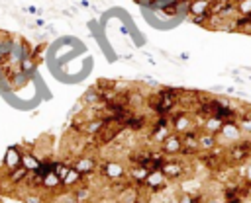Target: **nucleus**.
Here are the masks:
<instances>
[{"instance_id": "nucleus-1", "label": "nucleus", "mask_w": 251, "mask_h": 203, "mask_svg": "<svg viewBox=\"0 0 251 203\" xmlns=\"http://www.w3.org/2000/svg\"><path fill=\"white\" fill-rule=\"evenodd\" d=\"M249 158H251V139L249 137H243L224 148V162L229 166L249 162Z\"/></svg>"}, {"instance_id": "nucleus-2", "label": "nucleus", "mask_w": 251, "mask_h": 203, "mask_svg": "<svg viewBox=\"0 0 251 203\" xmlns=\"http://www.w3.org/2000/svg\"><path fill=\"white\" fill-rule=\"evenodd\" d=\"M169 119H171V129H173V133L182 135V133H186V131L198 129L196 117H194V113L188 111V109H182V107H180V109L173 111V113L169 115Z\"/></svg>"}, {"instance_id": "nucleus-3", "label": "nucleus", "mask_w": 251, "mask_h": 203, "mask_svg": "<svg viewBox=\"0 0 251 203\" xmlns=\"http://www.w3.org/2000/svg\"><path fill=\"white\" fill-rule=\"evenodd\" d=\"M102 174L110 182H122L127 176V166H124L120 160H104L102 162Z\"/></svg>"}, {"instance_id": "nucleus-4", "label": "nucleus", "mask_w": 251, "mask_h": 203, "mask_svg": "<svg viewBox=\"0 0 251 203\" xmlns=\"http://www.w3.org/2000/svg\"><path fill=\"white\" fill-rule=\"evenodd\" d=\"M161 172L163 176L167 178V182H173V180H180L184 176V162L176 156L173 158H165V162L161 164Z\"/></svg>"}, {"instance_id": "nucleus-5", "label": "nucleus", "mask_w": 251, "mask_h": 203, "mask_svg": "<svg viewBox=\"0 0 251 203\" xmlns=\"http://www.w3.org/2000/svg\"><path fill=\"white\" fill-rule=\"evenodd\" d=\"M239 139H243V133H241L237 121H227V123L222 125V129H220V133H218V142H220V146H222V142H226V146H227V144H231V142H235V141H239Z\"/></svg>"}, {"instance_id": "nucleus-6", "label": "nucleus", "mask_w": 251, "mask_h": 203, "mask_svg": "<svg viewBox=\"0 0 251 203\" xmlns=\"http://www.w3.org/2000/svg\"><path fill=\"white\" fill-rule=\"evenodd\" d=\"M159 150H161L167 158L180 156V152H182V141H180V135H178V133H171V135L159 144Z\"/></svg>"}, {"instance_id": "nucleus-7", "label": "nucleus", "mask_w": 251, "mask_h": 203, "mask_svg": "<svg viewBox=\"0 0 251 203\" xmlns=\"http://www.w3.org/2000/svg\"><path fill=\"white\" fill-rule=\"evenodd\" d=\"M180 141H182V152L180 156H196L200 152V146H198V129H192V131H186L180 135Z\"/></svg>"}, {"instance_id": "nucleus-8", "label": "nucleus", "mask_w": 251, "mask_h": 203, "mask_svg": "<svg viewBox=\"0 0 251 203\" xmlns=\"http://www.w3.org/2000/svg\"><path fill=\"white\" fill-rule=\"evenodd\" d=\"M73 168H75L76 172H80L82 176H88V174H92V172L98 168V158L88 156V154L78 156V158L73 160Z\"/></svg>"}, {"instance_id": "nucleus-9", "label": "nucleus", "mask_w": 251, "mask_h": 203, "mask_svg": "<svg viewBox=\"0 0 251 203\" xmlns=\"http://www.w3.org/2000/svg\"><path fill=\"white\" fill-rule=\"evenodd\" d=\"M198 146H200V152H212L214 148L220 146V142H218V135H214V133H206V131L198 129Z\"/></svg>"}, {"instance_id": "nucleus-10", "label": "nucleus", "mask_w": 251, "mask_h": 203, "mask_svg": "<svg viewBox=\"0 0 251 203\" xmlns=\"http://www.w3.org/2000/svg\"><path fill=\"white\" fill-rule=\"evenodd\" d=\"M143 185H145L147 189H151L153 193H159V191L167 185V178L163 176V172H161V170H151Z\"/></svg>"}, {"instance_id": "nucleus-11", "label": "nucleus", "mask_w": 251, "mask_h": 203, "mask_svg": "<svg viewBox=\"0 0 251 203\" xmlns=\"http://www.w3.org/2000/svg\"><path fill=\"white\" fill-rule=\"evenodd\" d=\"M22 148L20 146H10L4 154V168L6 170H16L22 166Z\"/></svg>"}, {"instance_id": "nucleus-12", "label": "nucleus", "mask_w": 251, "mask_h": 203, "mask_svg": "<svg viewBox=\"0 0 251 203\" xmlns=\"http://www.w3.org/2000/svg\"><path fill=\"white\" fill-rule=\"evenodd\" d=\"M151 170H147L143 164H129L127 166V178L135 183V185H143L147 176H149Z\"/></svg>"}, {"instance_id": "nucleus-13", "label": "nucleus", "mask_w": 251, "mask_h": 203, "mask_svg": "<svg viewBox=\"0 0 251 203\" xmlns=\"http://www.w3.org/2000/svg\"><path fill=\"white\" fill-rule=\"evenodd\" d=\"M212 4H214V0H190L186 8H188L190 16H200V14H208Z\"/></svg>"}, {"instance_id": "nucleus-14", "label": "nucleus", "mask_w": 251, "mask_h": 203, "mask_svg": "<svg viewBox=\"0 0 251 203\" xmlns=\"http://www.w3.org/2000/svg\"><path fill=\"white\" fill-rule=\"evenodd\" d=\"M222 125H224V121H222L220 117H216V115H208V117L202 121L200 129L206 131V133H214V135H218L220 129H222Z\"/></svg>"}, {"instance_id": "nucleus-15", "label": "nucleus", "mask_w": 251, "mask_h": 203, "mask_svg": "<svg viewBox=\"0 0 251 203\" xmlns=\"http://www.w3.org/2000/svg\"><path fill=\"white\" fill-rule=\"evenodd\" d=\"M27 170L25 168H16V170H8V174H6V180H8V183L10 185H20V183H24L25 180H27Z\"/></svg>"}, {"instance_id": "nucleus-16", "label": "nucleus", "mask_w": 251, "mask_h": 203, "mask_svg": "<svg viewBox=\"0 0 251 203\" xmlns=\"http://www.w3.org/2000/svg\"><path fill=\"white\" fill-rule=\"evenodd\" d=\"M80 183H82V174L76 172V170L71 166V170L67 172V176L61 180V185L67 187V189H71V187H76V185H80Z\"/></svg>"}, {"instance_id": "nucleus-17", "label": "nucleus", "mask_w": 251, "mask_h": 203, "mask_svg": "<svg viewBox=\"0 0 251 203\" xmlns=\"http://www.w3.org/2000/svg\"><path fill=\"white\" fill-rule=\"evenodd\" d=\"M39 162H41V158H37L33 152H29V150L22 152V168H25L27 172H35L39 168Z\"/></svg>"}, {"instance_id": "nucleus-18", "label": "nucleus", "mask_w": 251, "mask_h": 203, "mask_svg": "<svg viewBox=\"0 0 251 203\" xmlns=\"http://www.w3.org/2000/svg\"><path fill=\"white\" fill-rule=\"evenodd\" d=\"M31 70H35V57L31 53H24L22 55V61H20V72L29 74Z\"/></svg>"}, {"instance_id": "nucleus-19", "label": "nucleus", "mask_w": 251, "mask_h": 203, "mask_svg": "<svg viewBox=\"0 0 251 203\" xmlns=\"http://www.w3.org/2000/svg\"><path fill=\"white\" fill-rule=\"evenodd\" d=\"M59 185H61V180H59V176L55 172H47L43 176V180H41V187L43 189H55Z\"/></svg>"}, {"instance_id": "nucleus-20", "label": "nucleus", "mask_w": 251, "mask_h": 203, "mask_svg": "<svg viewBox=\"0 0 251 203\" xmlns=\"http://www.w3.org/2000/svg\"><path fill=\"white\" fill-rule=\"evenodd\" d=\"M237 125H239V129H241L243 135H249L251 137V117H247L245 113H239L237 115Z\"/></svg>"}, {"instance_id": "nucleus-21", "label": "nucleus", "mask_w": 251, "mask_h": 203, "mask_svg": "<svg viewBox=\"0 0 251 203\" xmlns=\"http://www.w3.org/2000/svg\"><path fill=\"white\" fill-rule=\"evenodd\" d=\"M71 166H73V162H63V160H59V162H55L53 172L59 176V180H63V178L67 176V172L71 170Z\"/></svg>"}, {"instance_id": "nucleus-22", "label": "nucleus", "mask_w": 251, "mask_h": 203, "mask_svg": "<svg viewBox=\"0 0 251 203\" xmlns=\"http://www.w3.org/2000/svg\"><path fill=\"white\" fill-rule=\"evenodd\" d=\"M237 16H251V0H239L235 2Z\"/></svg>"}, {"instance_id": "nucleus-23", "label": "nucleus", "mask_w": 251, "mask_h": 203, "mask_svg": "<svg viewBox=\"0 0 251 203\" xmlns=\"http://www.w3.org/2000/svg\"><path fill=\"white\" fill-rule=\"evenodd\" d=\"M176 203H200V193H180Z\"/></svg>"}, {"instance_id": "nucleus-24", "label": "nucleus", "mask_w": 251, "mask_h": 203, "mask_svg": "<svg viewBox=\"0 0 251 203\" xmlns=\"http://www.w3.org/2000/svg\"><path fill=\"white\" fill-rule=\"evenodd\" d=\"M210 18H212L210 12H208V14H200V16H190L192 23H196V25H206V23H210Z\"/></svg>"}, {"instance_id": "nucleus-25", "label": "nucleus", "mask_w": 251, "mask_h": 203, "mask_svg": "<svg viewBox=\"0 0 251 203\" xmlns=\"http://www.w3.org/2000/svg\"><path fill=\"white\" fill-rule=\"evenodd\" d=\"M243 180L245 182H251V162L245 164V174H243Z\"/></svg>"}, {"instance_id": "nucleus-26", "label": "nucleus", "mask_w": 251, "mask_h": 203, "mask_svg": "<svg viewBox=\"0 0 251 203\" xmlns=\"http://www.w3.org/2000/svg\"><path fill=\"white\" fill-rule=\"evenodd\" d=\"M206 203H226V199H224V195H222V197L218 195V197H212V199H208Z\"/></svg>"}, {"instance_id": "nucleus-27", "label": "nucleus", "mask_w": 251, "mask_h": 203, "mask_svg": "<svg viewBox=\"0 0 251 203\" xmlns=\"http://www.w3.org/2000/svg\"><path fill=\"white\" fill-rule=\"evenodd\" d=\"M226 203H245V197H233V199H227Z\"/></svg>"}, {"instance_id": "nucleus-28", "label": "nucleus", "mask_w": 251, "mask_h": 203, "mask_svg": "<svg viewBox=\"0 0 251 203\" xmlns=\"http://www.w3.org/2000/svg\"><path fill=\"white\" fill-rule=\"evenodd\" d=\"M25 12H27V14H37L35 6H27V8H25Z\"/></svg>"}, {"instance_id": "nucleus-29", "label": "nucleus", "mask_w": 251, "mask_h": 203, "mask_svg": "<svg viewBox=\"0 0 251 203\" xmlns=\"http://www.w3.org/2000/svg\"><path fill=\"white\" fill-rule=\"evenodd\" d=\"M243 113H245V115H247V117H251V107H249V109H247V111H243Z\"/></svg>"}, {"instance_id": "nucleus-30", "label": "nucleus", "mask_w": 251, "mask_h": 203, "mask_svg": "<svg viewBox=\"0 0 251 203\" xmlns=\"http://www.w3.org/2000/svg\"><path fill=\"white\" fill-rule=\"evenodd\" d=\"M231 2H233V4H235V2H239V0H231Z\"/></svg>"}]
</instances>
